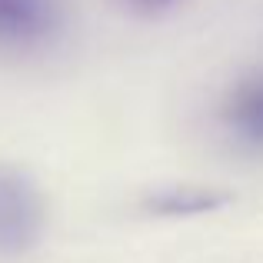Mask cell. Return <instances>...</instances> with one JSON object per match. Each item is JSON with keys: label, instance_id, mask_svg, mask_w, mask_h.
Wrapping results in <instances>:
<instances>
[{"label": "cell", "instance_id": "obj_3", "mask_svg": "<svg viewBox=\"0 0 263 263\" xmlns=\"http://www.w3.org/2000/svg\"><path fill=\"white\" fill-rule=\"evenodd\" d=\"M223 123L240 143L263 150V73L243 80L223 107Z\"/></svg>", "mask_w": 263, "mask_h": 263}, {"label": "cell", "instance_id": "obj_2", "mask_svg": "<svg viewBox=\"0 0 263 263\" xmlns=\"http://www.w3.org/2000/svg\"><path fill=\"white\" fill-rule=\"evenodd\" d=\"M60 30L57 0H0V50H37Z\"/></svg>", "mask_w": 263, "mask_h": 263}, {"label": "cell", "instance_id": "obj_5", "mask_svg": "<svg viewBox=\"0 0 263 263\" xmlns=\"http://www.w3.org/2000/svg\"><path fill=\"white\" fill-rule=\"evenodd\" d=\"M123 7H130V10H137V13H160V10H167V7H174L177 0H120Z\"/></svg>", "mask_w": 263, "mask_h": 263}, {"label": "cell", "instance_id": "obj_1", "mask_svg": "<svg viewBox=\"0 0 263 263\" xmlns=\"http://www.w3.org/2000/svg\"><path fill=\"white\" fill-rule=\"evenodd\" d=\"M47 200L37 180L13 163H0V260H20L44 240Z\"/></svg>", "mask_w": 263, "mask_h": 263}, {"label": "cell", "instance_id": "obj_4", "mask_svg": "<svg viewBox=\"0 0 263 263\" xmlns=\"http://www.w3.org/2000/svg\"><path fill=\"white\" fill-rule=\"evenodd\" d=\"M227 193L203 190V186H167V190L147 197V210L160 217H193V213H210L227 203Z\"/></svg>", "mask_w": 263, "mask_h": 263}]
</instances>
